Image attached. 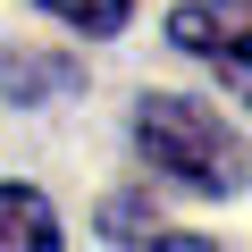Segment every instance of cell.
<instances>
[{
	"label": "cell",
	"mask_w": 252,
	"mask_h": 252,
	"mask_svg": "<svg viewBox=\"0 0 252 252\" xmlns=\"http://www.w3.org/2000/svg\"><path fill=\"white\" fill-rule=\"evenodd\" d=\"M135 152L168 185H185V193H244L252 185V152L235 143V126L210 101H193V93H143L135 101Z\"/></svg>",
	"instance_id": "6da1fadb"
},
{
	"label": "cell",
	"mask_w": 252,
	"mask_h": 252,
	"mask_svg": "<svg viewBox=\"0 0 252 252\" xmlns=\"http://www.w3.org/2000/svg\"><path fill=\"white\" fill-rule=\"evenodd\" d=\"M168 42L210 59L227 93H244L252 109V0H185V9H168Z\"/></svg>",
	"instance_id": "7a4b0ae2"
},
{
	"label": "cell",
	"mask_w": 252,
	"mask_h": 252,
	"mask_svg": "<svg viewBox=\"0 0 252 252\" xmlns=\"http://www.w3.org/2000/svg\"><path fill=\"white\" fill-rule=\"evenodd\" d=\"M0 252H59V210L34 185H0Z\"/></svg>",
	"instance_id": "3957f363"
},
{
	"label": "cell",
	"mask_w": 252,
	"mask_h": 252,
	"mask_svg": "<svg viewBox=\"0 0 252 252\" xmlns=\"http://www.w3.org/2000/svg\"><path fill=\"white\" fill-rule=\"evenodd\" d=\"M67 84H76L67 59H34V51H9V59H0V93H9V101H51Z\"/></svg>",
	"instance_id": "277c9868"
},
{
	"label": "cell",
	"mask_w": 252,
	"mask_h": 252,
	"mask_svg": "<svg viewBox=\"0 0 252 252\" xmlns=\"http://www.w3.org/2000/svg\"><path fill=\"white\" fill-rule=\"evenodd\" d=\"M42 9L59 26H76V34H118L126 26V0H42Z\"/></svg>",
	"instance_id": "5b68a950"
},
{
	"label": "cell",
	"mask_w": 252,
	"mask_h": 252,
	"mask_svg": "<svg viewBox=\"0 0 252 252\" xmlns=\"http://www.w3.org/2000/svg\"><path fill=\"white\" fill-rule=\"evenodd\" d=\"M109 235H118V244H143V210H135V202H109Z\"/></svg>",
	"instance_id": "8992f818"
},
{
	"label": "cell",
	"mask_w": 252,
	"mask_h": 252,
	"mask_svg": "<svg viewBox=\"0 0 252 252\" xmlns=\"http://www.w3.org/2000/svg\"><path fill=\"white\" fill-rule=\"evenodd\" d=\"M143 252H219V244H202V235H143Z\"/></svg>",
	"instance_id": "52a82bcc"
}]
</instances>
